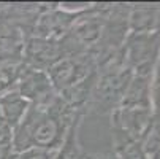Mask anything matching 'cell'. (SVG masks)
I'll list each match as a JSON object with an SVG mask.
<instances>
[{
	"instance_id": "1",
	"label": "cell",
	"mask_w": 160,
	"mask_h": 159,
	"mask_svg": "<svg viewBox=\"0 0 160 159\" xmlns=\"http://www.w3.org/2000/svg\"><path fill=\"white\" fill-rule=\"evenodd\" d=\"M78 116L84 115L72 110L59 96L46 103L30 105L13 130V153L29 148L57 151Z\"/></svg>"
},
{
	"instance_id": "2",
	"label": "cell",
	"mask_w": 160,
	"mask_h": 159,
	"mask_svg": "<svg viewBox=\"0 0 160 159\" xmlns=\"http://www.w3.org/2000/svg\"><path fill=\"white\" fill-rule=\"evenodd\" d=\"M132 78L133 72L127 65L124 53L121 50L112 59L97 67V83L86 115L87 113L103 115L118 108Z\"/></svg>"
},
{
	"instance_id": "3",
	"label": "cell",
	"mask_w": 160,
	"mask_h": 159,
	"mask_svg": "<svg viewBox=\"0 0 160 159\" xmlns=\"http://www.w3.org/2000/svg\"><path fill=\"white\" fill-rule=\"evenodd\" d=\"M122 53L133 75L152 77L157 57L160 54V30L128 32Z\"/></svg>"
},
{
	"instance_id": "4",
	"label": "cell",
	"mask_w": 160,
	"mask_h": 159,
	"mask_svg": "<svg viewBox=\"0 0 160 159\" xmlns=\"http://www.w3.org/2000/svg\"><path fill=\"white\" fill-rule=\"evenodd\" d=\"M97 72V62L90 54H68L57 61L46 72L57 94L81 83Z\"/></svg>"
},
{
	"instance_id": "5",
	"label": "cell",
	"mask_w": 160,
	"mask_h": 159,
	"mask_svg": "<svg viewBox=\"0 0 160 159\" xmlns=\"http://www.w3.org/2000/svg\"><path fill=\"white\" fill-rule=\"evenodd\" d=\"M82 13L67 11V10L60 8L59 3H43V8L35 22L32 37L62 40L68 34V30L72 29L75 21L79 18V14H82Z\"/></svg>"
},
{
	"instance_id": "6",
	"label": "cell",
	"mask_w": 160,
	"mask_h": 159,
	"mask_svg": "<svg viewBox=\"0 0 160 159\" xmlns=\"http://www.w3.org/2000/svg\"><path fill=\"white\" fill-rule=\"evenodd\" d=\"M63 56L65 50L62 40L29 37L24 45V51H22V64L30 69L48 72Z\"/></svg>"
},
{
	"instance_id": "7",
	"label": "cell",
	"mask_w": 160,
	"mask_h": 159,
	"mask_svg": "<svg viewBox=\"0 0 160 159\" xmlns=\"http://www.w3.org/2000/svg\"><path fill=\"white\" fill-rule=\"evenodd\" d=\"M16 89L30 105L46 103L57 96L46 72L30 69V67H26V65L21 72Z\"/></svg>"
},
{
	"instance_id": "8",
	"label": "cell",
	"mask_w": 160,
	"mask_h": 159,
	"mask_svg": "<svg viewBox=\"0 0 160 159\" xmlns=\"http://www.w3.org/2000/svg\"><path fill=\"white\" fill-rule=\"evenodd\" d=\"M160 5L157 3H130L128 32H158Z\"/></svg>"
},
{
	"instance_id": "9",
	"label": "cell",
	"mask_w": 160,
	"mask_h": 159,
	"mask_svg": "<svg viewBox=\"0 0 160 159\" xmlns=\"http://www.w3.org/2000/svg\"><path fill=\"white\" fill-rule=\"evenodd\" d=\"M29 107L30 103L18 93L16 87L0 94V113H2V116L5 118V121L10 124L13 130L21 123V119L24 118Z\"/></svg>"
},
{
	"instance_id": "10",
	"label": "cell",
	"mask_w": 160,
	"mask_h": 159,
	"mask_svg": "<svg viewBox=\"0 0 160 159\" xmlns=\"http://www.w3.org/2000/svg\"><path fill=\"white\" fill-rule=\"evenodd\" d=\"M112 153L118 159H148L143 142L112 132Z\"/></svg>"
},
{
	"instance_id": "11",
	"label": "cell",
	"mask_w": 160,
	"mask_h": 159,
	"mask_svg": "<svg viewBox=\"0 0 160 159\" xmlns=\"http://www.w3.org/2000/svg\"><path fill=\"white\" fill-rule=\"evenodd\" d=\"M22 69H24L22 62L0 61V94L16 87Z\"/></svg>"
},
{
	"instance_id": "12",
	"label": "cell",
	"mask_w": 160,
	"mask_h": 159,
	"mask_svg": "<svg viewBox=\"0 0 160 159\" xmlns=\"http://www.w3.org/2000/svg\"><path fill=\"white\" fill-rule=\"evenodd\" d=\"M148 159H160V115L152 116L149 132L143 140Z\"/></svg>"
},
{
	"instance_id": "13",
	"label": "cell",
	"mask_w": 160,
	"mask_h": 159,
	"mask_svg": "<svg viewBox=\"0 0 160 159\" xmlns=\"http://www.w3.org/2000/svg\"><path fill=\"white\" fill-rule=\"evenodd\" d=\"M57 151L43 150V148H29L19 153H13L10 159H54Z\"/></svg>"
},
{
	"instance_id": "14",
	"label": "cell",
	"mask_w": 160,
	"mask_h": 159,
	"mask_svg": "<svg viewBox=\"0 0 160 159\" xmlns=\"http://www.w3.org/2000/svg\"><path fill=\"white\" fill-rule=\"evenodd\" d=\"M11 142H13V129L0 113V146H11Z\"/></svg>"
},
{
	"instance_id": "15",
	"label": "cell",
	"mask_w": 160,
	"mask_h": 159,
	"mask_svg": "<svg viewBox=\"0 0 160 159\" xmlns=\"http://www.w3.org/2000/svg\"><path fill=\"white\" fill-rule=\"evenodd\" d=\"M82 159H118V157L112 151H108V153H90V154L84 153Z\"/></svg>"
},
{
	"instance_id": "16",
	"label": "cell",
	"mask_w": 160,
	"mask_h": 159,
	"mask_svg": "<svg viewBox=\"0 0 160 159\" xmlns=\"http://www.w3.org/2000/svg\"><path fill=\"white\" fill-rule=\"evenodd\" d=\"M13 154V146H0V159H10Z\"/></svg>"
},
{
	"instance_id": "17",
	"label": "cell",
	"mask_w": 160,
	"mask_h": 159,
	"mask_svg": "<svg viewBox=\"0 0 160 159\" xmlns=\"http://www.w3.org/2000/svg\"><path fill=\"white\" fill-rule=\"evenodd\" d=\"M2 7H3V3H0V10H2Z\"/></svg>"
}]
</instances>
